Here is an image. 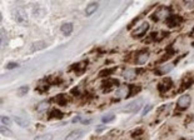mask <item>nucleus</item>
Listing matches in <instances>:
<instances>
[{"mask_svg":"<svg viewBox=\"0 0 194 140\" xmlns=\"http://www.w3.org/2000/svg\"><path fill=\"white\" fill-rule=\"evenodd\" d=\"M142 105H143V100L142 99L134 100V102H131L130 104H128L124 108V111H127V113H137L138 110H140Z\"/></svg>","mask_w":194,"mask_h":140,"instance_id":"3","label":"nucleus"},{"mask_svg":"<svg viewBox=\"0 0 194 140\" xmlns=\"http://www.w3.org/2000/svg\"><path fill=\"white\" fill-rule=\"evenodd\" d=\"M173 65H164L162 68H158L157 71H155V74H158V75H162V74H165V73H169L172 70Z\"/></svg>","mask_w":194,"mask_h":140,"instance_id":"17","label":"nucleus"},{"mask_svg":"<svg viewBox=\"0 0 194 140\" xmlns=\"http://www.w3.org/2000/svg\"><path fill=\"white\" fill-rule=\"evenodd\" d=\"M84 135V131L83 130H74L71 133H69L65 138V140H79L82 136Z\"/></svg>","mask_w":194,"mask_h":140,"instance_id":"9","label":"nucleus"},{"mask_svg":"<svg viewBox=\"0 0 194 140\" xmlns=\"http://www.w3.org/2000/svg\"><path fill=\"white\" fill-rule=\"evenodd\" d=\"M5 44H6V35H5L4 29H2V46H4Z\"/></svg>","mask_w":194,"mask_h":140,"instance_id":"27","label":"nucleus"},{"mask_svg":"<svg viewBox=\"0 0 194 140\" xmlns=\"http://www.w3.org/2000/svg\"><path fill=\"white\" fill-rule=\"evenodd\" d=\"M150 108H152V106H150V105H148V106H147V108H145V109H144V111H143V113H142V114H143V115H145V114H147V113H148V111H149V109H150Z\"/></svg>","mask_w":194,"mask_h":140,"instance_id":"32","label":"nucleus"},{"mask_svg":"<svg viewBox=\"0 0 194 140\" xmlns=\"http://www.w3.org/2000/svg\"><path fill=\"white\" fill-rule=\"evenodd\" d=\"M123 76H124V79H127V80H133V79L135 78V70H134V69H127V70H124Z\"/></svg>","mask_w":194,"mask_h":140,"instance_id":"15","label":"nucleus"},{"mask_svg":"<svg viewBox=\"0 0 194 140\" xmlns=\"http://www.w3.org/2000/svg\"><path fill=\"white\" fill-rule=\"evenodd\" d=\"M45 46H46V44H45L44 42H35V43L31 45L30 50H31V51H39V50H43Z\"/></svg>","mask_w":194,"mask_h":140,"instance_id":"13","label":"nucleus"},{"mask_svg":"<svg viewBox=\"0 0 194 140\" xmlns=\"http://www.w3.org/2000/svg\"><path fill=\"white\" fill-rule=\"evenodd\" d=\"M115 95L116 98H125L129 95V86L127 85H123V86H119L115 91Z\"/></svg>","mask_w":194,"mask_h":140,"instance_id":"10","label":"nucleus"},{"mask_svg":"<svg viewBox=\"0 0 194 140\" xmlns=\"http://www.w3.org/2000/svg\"><path fill=\"white\" fill-rule=\"evenodd\" d=\"M148 58H149V53H148V51H144V50L139 51V53L137 54V64L142 65V64L147 63Z\"/></svg>","mask_w":194,"mask_h":140,"instance_id":"8","label":"nucleus"},{"mask_svg":"<svg viewBox=\"0 0 194 140\" xmlns=\"http://www.w3.org/2000/svg\"><path fill=\"white\" fill-rule=\"evenodd\" d=\"M80 123H82V124H90V123H91V119H82Z\"/></svg>","mask_w":194,"mask_h":140,"instance_id":"30","label":"nucleus"},{"mask_svg":"<svg viewBox=\"0 0 194 140\" xmlns=\"http://www.w3.org/2000/svg\"><path fill=\"white\" fill-rule=\"evenodd\" d=\"M28 90H29V86H22V88H19L18 89V91H16V94L19 95V96H23V95H25L26 93H28Z\"/></svg>","mask_w":194,"mask_h":140,"instance_id":"21","label":"nucleus"},{"mask_svg":"<svg viewBox=\"0 0 194 140\" xmlns=\"http://www.w3.org/2000/svg\"><path fill=\"white\" fill-rule=\"evenodd\" d=\"M0 130H2V135H4V136H9V138L13 136V133L4 125H2V129H0Z\"/></svg>","mask_w":194,"mask_h":140,"instance_id":"22","label":"nucleus"},{"mask_svg":"<svg viewBox=\"0 0 194 140\" xmlns=\"http://www.w3.org/2000/svg\"><path fill=\"white\" fill-rule=\"evenodd\" d=\"M165 23L169 28H176V26H178L183 23V19L178 15H172V16H168L165 19Z\"/></svg>","mask_w":194,"mask_h":140,"instance_id":"4","label":"nucleus"},{"mask_svg":"<svg viewBox=\"0 0 194 140\" xmlns=\"http://www.w3.org/2000/svg\"><path fill=\"white\" fill-rule=\"evenodd\" d=\"M149 29V24L147 23V22H144L143 24H140L137 29H135L134 31H133V38H140V36H143L145 33H147V30Z\"/></svg>","mask_w":194,"mask_h":140,"instance_id":"5","label":"nucleus"},{"mask_svg":"<svg viewBox=\"0 0 194 140\" xmlns=\"http://www.w3.org/2000/svg\"><path fill=\"white\" fill-rule=\"evenodd\" d=\"M34 140H53V135L51 134H43V135L36 136Z\"/></svg>","mask_w":194,"mask_h":140,"instance_id":"20","label":"nucleus"},{"mask_svg":"<svg viewBox=\"0 0 194 140\" xmlns=\"http://www.w3.org/2000/svg\"><path fill=\"white\" fill-rule=\"evenodd\" d=\"M13 16L15 19V22L18 24H22V25H28L29 24V19H28V14L25 13L24 9L20 8H16L13 10Z\"/></svg>","mask_w":194,"mask_h":140,"instance_id":"1","label":"nucleus"},{"mask_svg":"<svg viewBox=\"0 0 194 140\" xmlns=\"http://www.w3.org/2000/svg\"><path fill=\"white\" fill-rule=\"evenodd\" d=\"M14 122L18 124V125H20L22 128H26L29 125V122L23 118H19V116H14Z\"/></svg>","mask_w":194,"mask_h":140,"instance_id":"16","label":"nucleus"},{"mask_svg":"<svg viewBox=\"0 0 194 140\" xmlns=\"http://www.w3.org/2000/svg\"><path fill=\"white\" fill-rule=\"evenodd\" d=\"M71 31H73V24L65 23V24L62 25V33H63L64 35H70Z\"/></svg>","mask_w":194,"mask_h":140,"instance_id":"14","label":"nucleus"},{"mask_svg":"<svg viewBox=\"0 0 194 140\" xmlns=\"http://www.w3.org/2000/svg\"><path fill=\"white\" fill-rule=\"evenodd\" d=\"M119 85V83H118V80H113V79H108V80H104L103 82V91H105V93H108V91H110L114 86H118Z\"/></svg>","mask_w":194,"mask_h":140,"instance_id":"6","label":"nucleus"},{"mask_svg":"<svg viewBox=\"0 0 194 140\" xmlns=\"http://www.w3.org/2000/svg\"><path fill=\"white\" fill-rule=\"evenodd\" d=\"M169 13H170V9H169V8H159L158 10L154 11V14L152 15V18H153L154 22H159V20L167 19Z\"/></svg>","mask_w":194,"mask_h":140,"instance_id":"2","label":"nucleus"},{"mask_svg":"<svg viewBox=\"0 0 194 140\" xmlns=\"http://www.w3.org/2000/svg\"><path fill=\"white\" fill-rule=\"evenodd\" d=\"M190 103H192V99H190V96L189 95H182L180 98H179V100H178V108H180V109H187L189 105H190Z\"/></svg>","mask_w":194,"mask_h":140,"instance_id":"7","label":"nucleus"},{"mask_svg":"<svg viewBox=\"0 0 194 140\" xmlns=\"http://www.w3.org/2000/svg\"><path fill=\"white\" fill-rule=\"evenodd\" d=\"M98 6H99V4H98V3H90V4L85 8V15H87V16H89V15L94 14V13L96 11V9H98Z\"/></svg>","mask_w":194,"mask_h":140,"instance_id":"12","label":"nucleus"},{"mask_svg":"<svg viewBox=\"0 0 194 140\" xmlns=\"http://www.w3.org/2000/svg\"><path fill=\"white\" fill-rule=\"evenodd\" d=\"M63 116V113H60L59 110H51V113H50V115H49V119H51V118H62Z\"/></svg>","mask_w":194,"mask_h":140,"instance_id":"23","label":"nucleus"},{"mask_svg":"<svg viewBox=\"0 0 194 140\" xmlns=\"http://www.w3.org/2000/svg\"><path fill=\"white\" fill-rule=\"evenodd\" d=\"M49 109V102H42V103H39L38 106H36V110L39 113H42V111H45Z\"/></svg>","mask_w":194,"mask_h":140,"instance_id":"18","label":"nucleus"},{"mask_svg":"<svg viewBox=\"0 0 194 140\" xmlns=\"http://www.w3.org/2000/svg\"><path fill=\"white\" fill-rule=\"evenodd\" d=\"M114 115L113 114H108V115H104L103 118H102V122L103 123H110L111 122V120H114Z\"/></svg>","mask_w":194,"mask_h":140,"instance_id":"24","label":"nucleus"},{"mask_svg":"<svg viewBox=\"0 0 194 140\" xmlns=\"http://www.w3.org/2000/svg\"><path fill=\"white\" fill-rule=\"evenodd\" d=\"M55 99H56V103L59 104V105H67V103H68L67 102V98L64 95H58Z\"/></svg>","mask_w":194,"mask_h":140,"instance_id":"19","label":"nucleus"},{"mask_svg":"<svg viewBox=\"0 0 194 140\" xmlns=\"http://www.w3.org/2000/svg\"><path fill=\"white\" fill-rule=\"evenodd\" d=\"M142 133H143V130H142V129H137V131L133 133V136H138V135H140Z\"/></svg>","mask_w":194,"mask_h":140,"instance_id":"31","label":"nucleus"},{"mask_svg":"<svg viewBox=\"0 0 194 140\" xmlns=\"http://www.w3.org/2000/svg\"><path fill=\"white\" fill-rule=\"evenodd\" d=\"M129 89H130V91H129V95H128V96H131V95H135V94L139 93L140 86H131V88H129Z\"/></svg>","mask_w":194,"mask_h":140,"instance_id":"25","label":"nucleus"},{"mask_svg":"<svg viewBox=\"0 0 194 140\" xmlns=\"http://www.w3.org/2000/svg\"><path fill=\"white\" fill-rule=\"evenodd\" d=\"M172 85H173V82H172V79H169V78H167V79H164L163 82L158 85V88H159V90H162V91H165V90H168V89H170L172 88Z\"/></svg>","mask_w":194,"mask_h":140,"instance_id":"11","label":"nucleus"},{"mask_svg":"<svg viewBox=\"0 0 194 140\" xmlns=\"http://www.w3.org/2000/svg\"><path fill=\"white\" fill-rule=\"evenodd\" d=\"M16 66H18L16 63H9V64L6 65V69H14V68H16Z\"/></svg>","mask_w":194,"mask_h":140,"instance_id":"29","label":"nucleus"},{"mask_svg":"<svg viewBox=\"0 0 194 140\" xmlns=\"http://www.w3.org/2000/svg\"><path fill=\"white\" fill-rule=\"evenodd\" d=\"M114 71V69H108V70H105V71H102L100 73V76H105V75H109V74H111Z\"/></svg>","mask_w":194,"mask_h":140,"instance_id":"28","label":"nucleus"},{"mask_svg":"<svg viewBox=\"0 0 194 140\" xmlns=\"http://www.w3.org/2000/svg\"><path fill=\"white\" fill-rule=\"evenodd\" d=\"M2 123H3V125L5 124V125H8V126H9V125L11 124V120H10L8 116H2Z\"/></svg>","mask_w":194,"mask_h":140,"instance_id":"26","label":"nucleus"}]
</instances>
